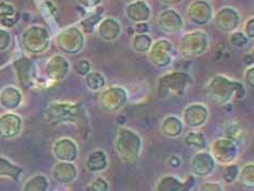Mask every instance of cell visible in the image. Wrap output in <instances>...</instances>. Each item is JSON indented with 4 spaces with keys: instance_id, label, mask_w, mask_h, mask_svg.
I'll list each match as a JSON object with an SVG mask.
<instances>
[{
    "instance_id": "cell-1",
    "label": "cell",
    "mask_w": 254,
    "mask_h": 191,
    "mask_svg": "<svg viewBox=\"0 0 254 191\" xmlns=\"http://www.w3.org/2000/svg\"><path fill=\"white\" fill-rule=\"evenodd\" d=\"M245 94V87L240 82L223 74L214 75L205 87L206 97L216 105H226L234 98L240 100Z\"/></svg>"
},
{
    "instance_id": "cell-2",
    "label": "cell",
    "mask_w": 254,
    "mask_h": 191,
    "mask_svg": "<svg viewBox=\"0 0 254 191\" xmlns=\"http://www.w3.org/2000/svg\"><path fill=\"white\" fill-rule=\"evenodd\" d=\"M115 147L120 161L126 165L131 166L139 160L142 149V140L135 131L124 127L118 130Z\"/></svg>"
},
{
    "instance_id": "cell-3",
    "label": "cell",
    "mask_w": 254,
    "mask_h": 191,
    "mask_svg": "<svg viewBox=\"0 0 254 191\" xmlns=\"http://www.w3.org/2000/svg\"><path fill=\"white\" fill-rule=\"evenodd\" d=\"M208 38L205 32L193 31L181 38L179 52L186 58H195L206 52Z\"/></svg>"
},
{
    "instance_id": "cell-4",
    "label": "cell",
    "mask_w": 254,
    "mask_h": 191,
    "mask_svg": "<svg viewBox=\"0 0 254 191\" xmlns=\"http://www.w3.org/2000/svg\"><path fill=\"white\" fill-rule=\"evenodd\" d=\"M211 155L219 164L229 165L233 164L239 155L238 143L230 138H218L215 140L211 146Z\"/></svg>"
},
{
    "instance_id": "cell-5",
    "label": "cell",
    "mask_w": 254,
    "mask_h": 191,
    "mask_svg": "<svg viewBox=\"0 0 254 191\" xmlns=\"http://www.w3.org/2000/svg\"><path fill=\"white\" fill-rule=\"evenodd\" d=\"M128 102V92L121 86H110L98 97L99 106L105 113L113 114L120 111Z\"/></svg>"
},
{
    "instance_id": "cell-6",
    "label": "cell",
    "mask_w": 254,
    "mask_h": 191,
    "mask_svg": "<svg viewBox=\"0 0 254 191\" xmlns=\"http://www.w3.org/2000/svg\"><path fill=\"white\" fill-rule=\"evenodd\" d=\"M49 120L54 123L79 122L85 117L83 107L75 104H52L48 108Z\"/></svg>"
},
{
    "instance_id": "cell-7",
    "label": "cell",
    "mask_w": 254,
    "mask_h": 191,
    "mask_svg": "<svg viewBox=\"0 0 254 191\" xmlns=\"http://www.w3.org/2000/svg\"><path fill=\"white\" fill-rule=\"evenodd\" d=\"M192 83V78L187 72L182 71H174L163 75L159 80V90L162 94H168V93H177L181 94Z\"/></svg>"
},
{
    "instance_id": "cell-8",
    "label": "cell",
    "mask_w": 254,
    "mask_h": 191,
    "mask_svg": "<svg viewBox=\"0 0 254 191\" xmlns=\"http://www.w3.org/2000/svg\"><path fill=\"white\" fill-rule=\"evenodd\" d=\"M83 33L75 27L64 31L58 37V45L64 52L68 54H76L83 47Z\"/></svg>"
},
{
    "instance_id": "cell-9",
    "label": "cell",
    "mask_w": 254,
    "mask_h": 191,
    "mask_svg": "<svg viewBox=\"0 0 254 191\" xmlns=\"http://www.w3.org/2000/svg\"><path fill=\"white\" fill-rule=\"evenodd\" d=\"M216 166V162L211 155V153L200 151L192 157L191 173L197 177L209 176Z\"/></svg>"
},
{
    "instance_id": "cell-10",
    "label": "cell",
    "mask_w": 254,
    "mask_h": 191,
    "mask_svg": "<svg viewBox=\"0 0 254 191\" xmlns=\"http://www.w3.org/2000/svg\"><path fill=\"white\" fill-rule=\"evenodd\" d=\"M150 59L158 68L167 67L171 63V43L167 40H158L150 48Z\"/></svg>"
},
{
    "instance_id": "cell-11",
    "label": "cell",
    "mask_w": 254,
    "mask_h": 191,
    "mask_svg": "<svg viewBox=\"0 0 254 191\" xmlns=\"http://www.w3.org/2000/svg\"><path fill=\"white\" fill-rule=\"evenodd\" d=\"M208 109L201 103H194L188 106L184 112V122L190 128H200L208 119Z\"/></svg>"
},
{
    "instance_id": "cell-12",
    "label": "cell",
    "mask_w": 254,
    "mask_h": 191,
    "mask_svg": "<svg viewBox=\"0 0 254 191\" xmlns=\"http://www.w3.org/2000/svg\"><path fill=\"white\" fill-rule=\"evenodd\" d=\"M24 46L29 52L38 54L48 46V33L41 27H33L25 32Z\"/></svg>"
},
{
    "instance_id": "cell-13",
    "label": "cell",
    "mask_w": 254,
    "mask_h": 191,
    "mask_svg": "<svg viewBox=\"0 0 254 191\" xmlns=\"http://www.w3.org/2000/svg\"><path fill=\"white\" fill-rule=\"evenodd\" d=\"M241 22L240 14L234 8H223L215 16V24L218 29L225 32H233L239 26Z\"/></svg>"
},
{
    "instance_id": "cell-14",
    "label": "cell",
    "mask_w": 254,
    "mask_h": 191,
    "mask_svg": "<svg viewBox=\"0 0 254 191\" xmlns=\"http://www.w3.org/2000/svg\"><path fill=\"white\" fill-rule=\"evenodd\" d=\"M188 18L194 24H206L212 19V7L204 0L193 1L188 9Z\"/></svg>"
},
{
    "instance_id": "cell-15",
    "label": "cell",
    "mask_w": 254,
    "mask_h": 191,
    "mask_svg": "<svg viewBox=\"0 0 254 191\" xmlns=\"http://www.w3.org/2000/svg\"><path fill=\"white\" fill-rule=\"evenodd\" d=\"M159 27L167 34H175L184 27V20L181 15L173 9L165 10L159 14Z\"/></svg>"
},
{
    "instance_id": "cell-16",
    "label": "cell",
    "mask_w": 254,
    "mask_h": 191,
    "mask_svg": "<svg viewBox=\"0 0 254 191\" xmlns=\"http://www.w3.org/2000/svg\"><path fill=\"white\" fill-rule=\"evenodd\" d=\"M126 14L135 23H142V22H146L151 18V9L145 1L137 0V1L131 2L127 5Z\"/></svg>"
},
{
    "instance_id": "cell-17",
    "label": "cell",
    "mask_w": 254,
    "mask_h": 191,
    "mask_svg": "<svg viewBox=\"0 0 254 191\" xmlns=\"http://www.w3.org/2000/svg\"><path fill=\"white\" fill-rule=\"evenodd\" d=\"M54 153L58 160H62L64 162H71L74 161L76 156H78V146L71 139L64 138L55 144Z\"/></svg>"
},
{
    "instance_id": "cell-18",
    "label": "cell",
    "mask_w": 254,
    "mask_h": 191,
    "mask_svg": "<svg viewBox=\"0 0 254 191\" xmlns=\"http://www.w3.org/2000/svg\"><path fill=\"white\" fill-rule=\"evenodd\" d=\"M121 26L119 22L114 18L104 19L98 25V35L104 41L113 42L120 36Z\"/></svg>"
},
{
    "instance_id": "cell-19",
    "label": "cell",
    "mask_w": 254,
    "mask_h": 191,
    "mask_svg": "<svg viewBox=\"0 0 254 191\" xmlns=\"http://www.w3.org/2000/svg\"><path fill=\"white\" fill-rule=\"evenodd\" d=\"M69 71V64L67 59L60 56H55L49 60L47 72L52 80H62L67 75Z\"/></svg>"
},
{
    "instance_id": "cell-20",
    "label": "cell",
    "mask_w": 254,
    "mask_h": 191,
    "mask_svg": "<svg viewBox=\"0 0 254 191\" xmlns=\"http://www.w3.org/2000/svg\"><path fill=\"white\" fill-rule=\"evenodd\" d=\"M162 132L168 138H178L184 131V123L176 116H168L163 120L161 126Z\"/></svg>"
},
{
    "instance_id": "cell-21",
    "label": "cell",
    "mask_w": 254,
    "mask_h": 191,
    "mask_svg": "<svg viewBox=\"0 0 254 191\" xmlns=\"http://www.w3.org/2000/svg\"><path fill=\"white\" fill-rule=\"evenodd\" d=\"M76 175H78V172H76L75 166L68 162L59 164L54 171L55 179H57L59 183L63 184H70L71 182H73Z\"/></svg>"
},
{
    "instance_id": "cell-22",
    "label": "cell",
    "mask_w": 254,
    "mask_h": 191,
    "mask_svg": "<svg viewBox=\"0 0 254 191\" xmlns=\"http://www.w3.org/2000/svg\"><path fill=\"white\" fill-rule=\"evenodd\" d=\"M107 156L102 150L92 152L86 160V168L92 173L102 172L107 167Z\"/></svg>"
},
{
    "instance_id": "cell-23",
    "label": "cell",
    "mask_w": 254,
    "mask_h": 191,
    "mask_svg": "<svg viewBox=\"0 0 254 191\" xmlns=\"http://www.w3.org/2000/svg\"><path fill=\"white\" fill-rule=\"evenodd\" d=\"M2 135L5 136H14L20 132L22 120L19 116L15 115H8V116L2 117Z\"/></svg>"
},
{
    "instance_id": "cell-24",
    "label": "cell",
    "mask_w": 254,
    "mask_h": 191,
    "mask_svg": "<svg viewBox=\"0 0 254 191\" xmlns=\"http://www.w3.org/2000/svg\"><path fill=\"white\" fill-rule=\"evenodd\" d=\"M105 85H106V80H105V76L102 73L91 71L90 73L85 75V86L90 91H101L104 89Z\"/></svg>"
},
{
    "instance_id": "cell-25",
    "label": "cell",
    "mask_w": 254,
    "mask_h": 191,
    "mask_svg": "<svg viewBox=\"0 0 254 191\" xmlns=\"http://www.w3.org/2000/svg\"><path fill=\"white\" fill-rule=\"evenodd\" d=\"M185 143L190 146L194 147V149H205L206 147V139L204 133L200 132V131H190L185 136Z\"/></svg>"
},
{
    "instance_id": "cell-26",
    "label": "cell",
    "mask_w": 254,
    "mask_h": 191,
    "mask_svg": "<svg viewBox=\"0 0 254 191\" xmlns=\"http://www.w3.org/2000/svg\"><path fill=\"white\" fill-rule=\"evenodd\" d=\"M239 182L246 188H254V164H247L242 167L238 175Z\"/></svg>"
},
{
    "instance_id": "cell-27",
    "label": "cell",
    "mask_w": 254,
    "mask_h": 191,
    "mask_svg": "<svg viewBox=\"0 0 254 191\" xmlns=\"http://www.w3.org/2000/svg\"><path fill=\"white\" fill-rule=\"evenodd\" d=\"M182 183L173 176H166L159 180L155 191H181Z\"/></svg>"
},
{
    "instance_id": "cell-28",
    "label": "cell",
    "mask_w": 254,
    "mask_h": 191,
    "mask_svg": "<svg viewBox=\"0 0 254 191\" xmlns=\"http://www.w3.org/2000/svg\"><path fill=\"white\" fill-rule=\"evenodd\" d=\"M152 44H153L152 38L147 34H136L133 38L134 51L140 54L147 53L150 51Z\"/></svg>"
},
{
    "instance_id": "cell-29",
    "label": "cell",
    "mask_w": 254,
    "mask_h": 191,
    "mask_svg": "<svg viewBox=\"0 0 254 191\" xmlns=\"http://www.w3.org/2000/svg\"><path fill=\"white\" fill-rule=\"evenodd\" d=\"M48 188V180L46 177L38 176L33 177L29 183L25 185L24 191H46Z\"/></svg>"
},
{
    "instance_id": "cell-30",
    "label": "cell",
    "mask_w": 254,
    "mask_h": 191,
    "mask_svg": "<svg viewBox=\"0 0 254 191\" xmlns=\"http://www.w3.org/2000/svg\"><path fill=\"white\" fill-rule=\"evenodd\" d=\"M240 169L239 167L235 165V164H229V165H226L224 169V180L225 183L231 184L234 183L235 180L238 178Z\"/></svg>"
},
{
    "instance_id": "cell-31",
    "label": "cell",
    "mask_w": 254,
    "mask_h": 191,
    "mask_svg": "<svg viewBox=\"0 0 254 191\" xmlns=\"http://www.w3.org/2000/svg\"><path fill=\"white\" fill-rule=\"evenodd\" d=\"M249 38L246 36L244 32H235L234 34L230 35V43L231 45L236 47H244L248 44Z\"/></svg>"
},
{
    "instance_id": "cell-32",
    "label": "cell",
    "mask_w": 254,
    "mask_h": 191,
    "mask_svg": "<svg viewBox=\"0 0 254 191\" xmlns=\"http://www.w3.org/2000/svg\"><path fill=\"white\" fill-rule=\"evenodd\" d=\"M99 20H101V12H98L97 11L95 14H93L92 16H90V18H86L83 22H82V25H83V27L86 31L90 32L94 29V26L97 25Z\"/></svg>"
},
{
    "instance_id": "cell-33",
    "label": "cell",
    "mask_w": 254,
    "mask_h": 191,
    "mask_svg": "<svg viewBox=\"0 0 254 191\" xmlns=\"http://www.w3.org/2000/svg\"><path fill=\"white\" fill-rule=\"evenodd\" d=\"M91 191H108V183L103 178H96L90 186Z\"/></svg>"
},
{
    "instance_id": "cell-34",
    "label": "cell",
    "mask_w": 254,
    "mask_h": 191,
    "mask_svg": "<svg viewBox=\"0 0 254 191\" xmlns=\"http://www.w3.org/2000/svg\"><path fill=\"white\" fill-rule=\"evenodd\" d=\"M75 69H76V72H78L80 75L85 76L87 73L91 72V64L88 63L86 59L80 60V62L76 64Z\"/></svg>"
},
{
    "instance_id": "cell-35",
    "label": "cell",
    "mask_w": 254,
    "mask_h": 191,
    "mask_svg": "<svg viewBox=\"0 0 254 191\" xmlns=\"http://www.w3.org/2000/svg\"><path fill=\"white\" fill-rule=\"evenodd\" d=\"M200 191H224L223 186L218 183H204L201 187Z\"/></svg>"
},
{
    "instance_id": "cell-36",
    "label": "cell",
    "mask_w": 254,
    "mask_h": 191,
    "mask_svg": "<svg viewBox=\"0 0 254 191\" xmlns=\"http://www.w3.org/2000/svg\"><path fill=\"white\" fill-rule=\"evenodd\" d=\"M245 34L248 38H254V19L251 18L247 21L245 27Z\"/></svg>"
},
{
    "instance_id": "cell-37",
    "label": "cell",
    "mask_w": 254,
    "mask_h": 191,
    "mask_svg": "<svg viewBox=\"0 0 254 191\" xmlns=\"http://www.w3.org/2000/svg\"><path fill=\"white\" fill-rule=\"evenodd\" d=\"M82 7L85 9H94L101 4L102 0H79Z\"/></svg>"
},
{
    "instance_id": "cell-38",
    "label": "cell",
    "mask_w": 254,
    "mask_h": 191,
    "mask_svg": "<svg viewBox=\"0 0 254 191\" xmlns=\"http://www.w3.org/2000/svg\"><path fill=\"white\" fill-rule=\"evenodd\" d=\"M245 76H246V81L248 85H250V87H254V68L253 67L248 68Z\"/></svg>"
},
{
    "instance_id": "cell-39",
    "label": "cell",
    "mask_w": 254,
    "mask_h": 191,
    "mask_svg": "<svg viewBox=\"0 0 254 191\" xmlns=\"http://www.w3.org/2000/svg\"><path fill=\"white\" fill-rule=\"evenodd\" d=\"M135 30L137 34H147L148 27L145 22H142V23H137V25L135 26Z\"/></svg>"
},
{
    "instance_id": "cell-40",
    "label": "cell",
    "mask_w": 254,
    "mask_h": 191,
    "mask_svg": "<svg viewBox=\"0 0 254 191\" xmlns=\"http://www.w3.org/2000/svg\"><path fill=\"white\" fill-rule=\"evenodd\" d=\"M169 164L171 165V167L176 168V167H179V166H180L181 162H180V160H179V157H177V156H171V157H170V160H169Z\"/></svg>"
},
{
    "instance_id": "cell-41",
    "label": "cell",
    "mask_w": 254,
    "mask_h": 191,
    "mask_svg": "<svg viewBox=\"0 0 254 191\" xmlns=\"http://www.w3.org/2000/svg\"><path fill=\"white\" fill-rule=\"evenodd\" d=\"M161 1H163V2H165V3L173 4V3H179V2L182 1V0H161Z\"/></svg>"
}]
</instances>
